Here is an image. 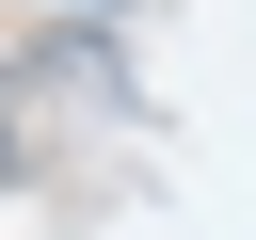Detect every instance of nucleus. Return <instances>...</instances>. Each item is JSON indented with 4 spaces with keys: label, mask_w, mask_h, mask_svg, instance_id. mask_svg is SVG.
<instances>
[{
    "label": "nucleus",
    "mask_w": 256,
    "mask_h": 240,
    "mask_svg": "<svg viewBox=\"0 0 256 240\" xmlns=\"http://www.w3.org/2000/svg\"><path fill=\"white\" fill-rule=\"evenodd\" d=\"M0 176H16V112H0Z\"/></svg>",
    "instance_id": "f257e3e1"
},
{
    "label": "nucleus",
    "mask_w": 256,
    "mask_h": 240,
    "mask_svg": "<svg viewBox=\"0 0 256 240\" xmlns=\"http://www.w3.org/2000/svg\"><path fill=\"white\" fill-rule=\"evenodd\" d=\"M64 16H112V0H64Z\"/></svg>",
    "instance_id": "f03ea898"
}]
</instances>
